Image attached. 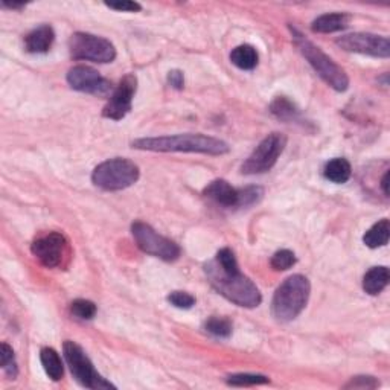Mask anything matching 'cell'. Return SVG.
I'll use <instances>...</instances> for the list:
<instances>
[{
    "label": "cell",
    "instance_id": "6da1fadb",
    "mask_svg": "<svg viewBox=\"0 0 390 390\" xmlns=\"http://www.w3.org/2000/svg\"><path fill=\"white\" fill-rule=\"evenodd\" d=\"M205 273L210 286L229 302L242 308L261 305V291L240 272L237 258L229 247L219 250L212 261L205 264Z\"/></svg>",
    "mask_w": 390,
    "mask_h": 390
},
{
    "label": "cell",
    "instance_id": "7a4b0ae2",
    "mask_svg": "<svg viewBox=\"0 0 390 390\" xmlns=\"http://www.w3.org/2000/svg\"><path fill=\"white\" fill-rule=\"evenodd\" d=\"M133 148L156 153H200L209 156H223L231 151L224 141L205 134H176L160 137H142L132 143Z\"/></svg>",
    "mask_w": 390,
    "mask_h": 390
},
{
    "label": "cell",
    "instance_id": "3957f363",
    "mask_svg": "<svg viewBox=\"0 0 390 390\" xmlns=\"http://www.w3.org/2000/svg\"><path fill=\"white\" fill-rule=\"evenodd\" d=\"M311 295V283L304 274H292L274 291L272 314L278 322H291L305 310Z\"/></svg>",
    "mask_w": 390,
    "mask_h": 390
},
{
    "label": "cell",
    "instance_id": "277c9868",
    "mask_svg": "<svg viewBox=\"0 0 390 390\" xmlns=\"http://www.w3.org/2000/svg\"><path fill=\"white\" fill-rule=\"evenodd\" d=\"M291 34L300 54H302L306 61L311 64V68L315 70L317 75H319L331 88H334L336 92L348 91L349 77L346 75V72L341 69L331 56L325 54L319 46H315L313 42H310L304 34H300L296 28H291Z\"/></svg>",
    "mask_w": 390,
    "mask_h": 390
},
{
    "label": "cell",
    "instance_id": "5b68a950",
    "mask_svg": "<svg viewBox=\"0 0 390 390\" xmlns=\"http://www.w3.org/2000/svg\"><path fill=\"white\" fill-rule=\"evenodd\" d=\"M139 177L141 171L134 162L116 157L98 165L92 173V182L104 191H122L133 186Z\"/></svg>",
    "mask_w": 390,
    "mask_h": 390
},
{
    "label": "cell",
    "instance_id": "8992f818",
    "mask_svg": "<svg viewBox=\"0 0 390 390\" xmlns=\"http://www.w3.org/2000/svg\"><path fill=\"white\" fill-rule=\"evenodd\" d=\"M63 354L73 378H75L83 387L92 390L116 389L110 381L105 380L101 373L95 369L92 360L88 359L87 354L84 352V349L79 345H77L75 341H70V340L64 341Z\"/></svg>",
    "mask_w": 390,
    "mask_h": 390
},
{
    "label": "cell",
    "instance_id": "52a82bcc",
    "mask_svg": "<svg viewBox=\"0 0 390 390\" xmlns=\"http://www.w3.org/2000/svg\"><path fill=\"white\" fill-rule=\"evenodd\" d=\"M69 52L73 60L111 63L116 58V47L110 40L88 34V32H75L69 38Z\"/></svg>",
    "mask_w": 390,
    "mask_h": 390
},
{
    "label": "cell",
    "instance_id": "ba28073f",
    "mask_svg": "<svg viewBox=\"0 0 390 390\" xmlns=\"http://www.w3.org/2000/svg\"><path fill=\"white\" fill-rule=\"evenodd\" d=\"M132 235L137 247L146 255L156 256L166 263H174L180 258V247L173 240L157 233L150 224L143 221H134L132 224Z\"/></svg>",
    "mask_w": 390,
    "mask_h": 390
},
{
    "label": "cell",
    "instance_id": "9c48e42d",
    "mask_svg": "<svg viewBox=\"0 0 390 390\" xmlns=\"http://www.w3.org/2000/svg\"><path fill=\"white\" fill-rule=\"evenodd\" d=\"M287 146V136L282 133H272L261 141L254 153L250 154L247 160L241 165V174L244 176H256L264 174L270 171L281 154Z\"/></svg>",
    "mask_w": 390,
    "mask_h": 390
},
{
    "label": "cell",
    "instance_id": "30bf717a",
    "mask_svg": "<svg viewBox=\"0 0 390 390\" xmlns=\"http://www.w3.org/2000/svg\"><path fill=\"white\" fill-rule=\"evenodd\" d=\"M31 251L46 268H56L69 256V242L63 233L49 232L32 242Z\"/></svg>",
    "mask_w": 390,
    "mask_h": 390
},
{
    "label": "cell",
    "instance_id": "8fae6325",
    "mask_svg": "<svg viewBox=\"0 0 390 390\" xmlns=\"http://www.w3.org/2000/svg\"><path fill=\"white\" fill-rule=\"evenodd\" d=\"M336 45L346 52L375 56V58H389L390 43L384 36L369 34V32H354L336 40Z\"/></svg>",
    "mask_w": 390,
    "mask_h": 390
},
{
    "label": "cell",
    "instance_id": "7c38bea8",
    "mask_svg": "<svg viewBox=\"0 0 390 390\" xmlns=\"http://www.w3.org/2000/svg\"><path fill=\"white\" fill-rule=\"evenodd\" d=\"M68 83L77 92L88 93L100 98H107L113 93L109 79L100 75V72L91 66H75L68 72Z\"/></svg>",
    "mask_w": 390,
    "mask_h": 390
},
{
    "label": "cell",
    "instance_id": "4fadbf2b",
    "mask_svg": "<svg viewBox=\"0 0 390 390\" xmlns=\"http://www.w3.org/2000/svg\"><path fill=\"white\" fill-rule=\"evenodd\" d=\"M137 91V78L134 73H128L120 79L119 86L110 95L107 104L102 109V116L111 120L124 119L133 105V98Z\"/></svg>",
    "mask_w": 390,
    "mask_h": 390
},
{
    "label": "cell",
    "instance_id": "5bb4252c",
    "mask_svg": "<svg viewBox=\"0 0 390 390\" xmlns=\"http://www.w3.org/2000/svg\"><path fill=\"white\" fill-rule=\"evenodd\" d=\"M203 194L208 198L214 200L219 206L238 208V189L233 188L229 182L223 180V178H217V180L210 182Z\"/></svg>",
    "mask_w": 390,
    "mask_h": 390
},
{
    "label": "cell",
    "instance_id": "9a60e30c",
    "mask_svg": "<svg viewBox=\"0 0 390 390\" xmlns=\"http://www.w3.org/2000/svg\"><path fill=\"white\" fill-rule=\"evenodd\" d=\"M55 42V32L49 24H42L36 29H32L29 34L24 37V49L29 54H46L51 51Z\"/></svg>",
    "mask_w": 390,
    "mask_h": 390
},
{
    "label": "cell",
    "instance_id": "2e32d148",
    "mask_svg": "<svg viewBox=\"0 0 390 390\" xmlns=\"http://www.w3.org/2000/svg\"><path fill=\"white\" fill-rule=\"evenodd\" d=\"M349 23H351V15L345 13H331L317 17L311 24V29L319 34H332V32L346 29Z\"/></svg>",
    "mask_w": 390,
    "mask_h": 390
},
{
    "label": "cell",
    "instance_id": "e0dca14e",
    "mask_svg": "<svg viewBox=\"0 0 390 390\" xmlns=\"http://www.w3.org/2000/svg\"><path fill=\"white\" fill-rule=\"evenodd\" d=\"M390 281L389 268L384 265L372 267L363 278V290L370 296H377L383 291Z\"/></svg>",
    "mask_w": 390,
    "mask_h": 390
},
{
    "label": "cell",
    "instance_id": "ac0fdd59",
    "mask_svg": "<svg viewBox=\"0 0 390 390\" xmlns=\"http://www.w3.org/2000/svg\"><path fill=\"white\" fill-rule=\"evenodd\" d=\"M352 174V166L349 162L343 157H336L329 162H327V165L323 168V176L327 180L332 183H346Z\"/></svg>",
    "mask_w": 390,
    "mask_h": 390
},
{
    "label": "cell",
    "instance_id": "d6986e66",
    "mask_svg": "<svg viewBox=\"0 0 390 390\" xmlns=\"http://www.w3.org/2000/svg\"><path fill=\"white\" fill-rule=\"evenodd\" d=\"M231 61L241 70H254L259 63V54L251 45H241L231 52Z\"/></svg>",
    "mask_w": 390,
    "mask_h": 390
},
{
    "label": "cell",
    "instance_id": "ffe728a7",
    "mask_svg": "<svg viewBox=\"0 0 390 390\" xmlns=\"http://www.w3.org/2000/svg\"><path fill=\"white\" fill-rule=\"evenodd\" d=\"M40 361H42L46 375L52 381H60L64 375V366L60 354L54 348H43L40 351Z\"/></svg>",
    "mask_w": 390,
    "mask_h": 390
},
{
    "label": "cell",
    "instance_id": "44dd1931",
    "mask_svg": "<svg viewBox=\"0 0 390 390\" xmlns=\"http://www.w3.org/2000/svg\"><path fill=\"white\" fill-rule=\"evenodd\" d=\"M390 238V223L387 218H383L381 221L373 224L370 229L364 233L363 242L369 249L383 247L389 242Z\"/></svg>",
    "mask_w": 390,
    "mask_h": 390
},
{
    "label": "cell",
    "instance_id": "7402d4cb",
    "mask_svg": "<svg viewBox=\"0 0 390 390\" xmlns=\"http://www.w3.org/2000/svg\"><path fill=\"white\" fill-rule=\"evenodd\" d=\"M270 111L273 116L286 122L297 120L300 116V111L296 107V104L291 102L286 96L276 98V100L270 104Z\"/></svg>",
    "mask_w": 390,
    "mask_h": 390
},
{
    "label": "cell",
    "instance_id": "603a6c76",
    "mask_svg": "<svg viewBox=\"0 0 390 390\" xmlns=\"http://www.w3.org/2000/svg\"><path fill=\"white\" fill-rule=\"evenodd\" d=\"M232 322L226 317H210L205 322V331L218 338H229L232 336Z\"/></svg>",
    "mask_w": 390,
    "mask_h": 390
},
{
    "label": "cell",
    "instance_id": "cb8c5ba5",
    "mask_svg": "<svg viewBox=\"0 0 390 390\" xmlns=\"http://www.w3.org/2000/svg\"><path fill=\"white\" fill-rule=\"evenodd\" d=\"M270 383V378L259 373H235V375L227 377V384L233 387H249Z\"/></svg>",
    "mask_w": 390,
    "mask_h": 390
},
{
    "label": "cell",
    "instance_id": "d4e9b609",
    "mask_svg": "<svg viewBox=\"0 0 390 390\" xmlns=\"http://www.w3.org/2000/svg\"><path fill=\"white\" fill-rule=\"evenodd\" d=\"M0 364H2V369L10 380H15L19 375V368L17 361H15V355L13 348L8 343H2L0 346Z\"/></svg>",
    "mask_w": 390,
    "mask_h": 390
},
{
    "label": "cell",
    "instance_id": "484cf974",
    "mask_svg": "<svg viewBox=\"0 0 390 390\" xmlns=\"http://www.w3.org/2000/svg\"><path fill=\"white\" fill-rule=\"evenodd\" d=\"M70 313L81 320H92L96 315V305L92 300L77 299L70 304Z\"/></svg>",
    "mask_w": 390,
    "mask_h": 390
},
{
    "label": "cell",
    "instance_id": "4316f807",
    "mask_svg": "<svg viewBox=\"0 0 390 390\" xmlns=\"http://www.w3.org/2000/svg\"><path fill=\"white\" fill-rule=\"evenodd\" d=\"M297 263V259H296V255L292 254L291 250H287V249H282V250H278L276 254L272 256L270 259V264H272V268L276 272H286V270H290V268L295 265Z\"/></svg>",
    "mask_w": 390,
    "mask_h": 390
},
{
    "label": "cell",
    "instance_id": "83f0119b",
    "mask_svg": "<svg viewBox=\"0 0 390 390\" xmlns=\"http://www.w3.org/2000/svg\"><path fill=\"white\" fill-rule=\"evenodd\" d=\"M264 195L261 186H247L238 189V208H249L255 203H259Z\"/></svg>",
    "mask_w": 390,
    "mask_h": 390
},
{
    "label": "cell",
    "instance_id": "f1b7e54d",
    "mask_svg": "<svg viewBox=\"0 0 390 390\" xmlns=\"http://www.w3.org/2000/svg\"><path fill=\"white\" fill-rule=\"evenodd\" d=\"M168 302L180 310H189L195 305V297L186 291H173L168 296Z\"/></svg>",
    "mask_w": 390,
    "mask_h": 390
},
{
    "label": "cell",
    "instance_id": "f546056e",
    "mask_svg": "<svg viewBox=\"0 0 390 390\" xmlns=\"http://www.w3.org/2000/svg\"><path fill=\"white\" fill-rule=\"evenodd\" d=\"M380 386V381L375 377L360 375L349 380V383L345 384V389H377Z\"/></svg>",
    "mask_w": 390,
    "mask_h": 390
},
{
    "label": "cell",
    "instance_id": "4dcf8cb0",
    "mask_svg": "<svg viewBox=\"0 0 390 390\" xmlns=\"http://www.w3.org/2000/svg\"><path fill=\"white\" fill-rule=\"evenodd\" d=\"M105 6H109L110 10L122 11V13H137L142 10V6L137 2L132 0H122V2H105Z\"/></svg>",
    "mask_w": 390,
    "mask_h": 390
},
{
    "label": "cell",
    "instance_id": "1f68e13d",
    "mask_svg": "<svg viewBox=\"0 0 390 390\" xmlns=\"http://www.w3.org/2000/svg\"><path fill=\"white\" fill-rule=\"evenodd\" d=\"M168 83L171 87L177 88V91H182L183 86H185V75L182 70H171L168 73Z\"/></svg>",
    "mask_w": 390,
    "mask_h": 390
},
{
    "label": "cell",
    "instance_id": "d6a6232c",
    "mask_svg": "<svg viewBox=\"0 0 390 390\" xmlns=\"http://www.w3.org/2000/svg\"><path fill=\"white\" fill-rule=\"evenodd\" d=\"M381 189H383L386 197H389V171L384 174V177L381 178Z\"/></svg>",
    "mask_w": 390,
    "mask_h": 390
},
{
    "label": "cell",
    "instance_id": "836d02e7",
    "mask_svg": "<svg viewBox=\"0 0 390 390\" xmlns=\"http://www.w3.org/2000/svg\"><path fill=\"white\" fill-rule=\"evenodd\" d=\"M5 8H10V10H22L24 8V3H10V2H3L2 3Z\"/></svg>",
    "mask_w": 390,
    "mask_h": 390
}]
</instances>
